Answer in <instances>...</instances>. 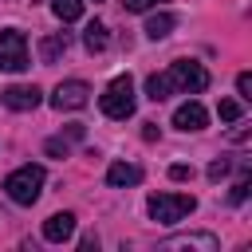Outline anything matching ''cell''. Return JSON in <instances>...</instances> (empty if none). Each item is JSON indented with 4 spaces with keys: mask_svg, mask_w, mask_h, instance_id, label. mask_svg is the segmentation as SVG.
Wrapping results in <instances>:
<instances>
[{
    "mask_svg": "<svg viewBox=\"0 0 252 252\" xmlns=\"http://www.w3.org/2000/svg\"><path fill=\"white\" fill-rule=\"evenodd\" d=\"M43 181H47V173H43V165H20V169H12L8 177H4V193L16 201V205H35L39 201V193H43Z\"/></svg>",
    "mask_w": 252,
    "mask_h": 252,
    "instance_id": "1",
    "label": "cell"
},
{
    "mask_svg": "<svg viewBox=\"0 0 252 252\" xmlns=\"http://www.w3.org/2000/svg\"><path fill=\"white\" fill-rule=\"evenodd\" d=\"M98 106H102L106 118H130L134 114V79L130 75L110 79L106 91H102V98H98Z\"/></svg>",
    "mask_w": 252,
    "mask_h": 252,
    "instance_id": "2",
    "label": "cell"
},
{
    "mask_svg": "<svg viewBox=\"0 0 252 252\" xmlns=\"http://www.w3.org/2000/svg\"><path fill=\"white\" fill-rule=\"evenodd\" d=\"M146 205H150V217L158 224H173V220H181L197 209V197H189V193H150Z\"/></svg>",
    "mask_w": 252,
    "mask_h": 252,
    "instance_id": "3",
    "label": "cell"
},
{
    "mask_svg": "<svg viewBox=\"0 0 252 252\" xmlns=\"http://www.w3.org/2000/svg\"><path fill=\"white\" fill-rule=\"evenodd\" d=\"M165 79H169V87H173V91H181V94H201V91L209 87V71H205L201 63H189V59L169 63Z\"/></svg>",
    "mask_w": 252,
    "mask_h": 252,
    "instance_id": "4",
    "label": "cell"
},
{
    "mask_svg": "<svg viewBox=\"0 0 252 252\" xmlns=\"http://www.w3.org/2000/svg\"><path fill=\"white\" fill-rule=\"evenodd\" d=\"M0 71H28V39L24 32L16 28H4L0 32Z\"/></svg>",
    "mask_w": 252,
    "mask_h": 252,
    "instance_id": "5",
    "label": "cell"
},
{
    "mask_svg": "<svg viewBox=\"0 0 252 252\" xmlns=\"http://www.w3.org/2000/svg\"><path fill=\"white\" fill-rule=\"evenodd\" d=\"M87 102H91V87H87L83 79H67V83H59L55 94H51V106H55V110H79V106H87Z\"/></svg>",
    "mask_w": 252,
    "mask_h": 252,
    "instance_id": "6",
    "label": "cell"
},
{
    "mask_svg": "<svg viewBox=\"0 0 252 252\" xmlns=\"http://www.w3.org/2000/svg\"><path fill=\"white\" fill-rule=\"evenodd\" d=\"M0 102L8 106V110H35L39 106V87L32 83H12V87H4L0 91Z\"/></svg>",
    "mask_w": 252,
    "mask_h": 252,
    "instance_id": "7",
    "label": "cell"
},
{
    "mask_svg": "<svg viewBox=\"0 0 252 252\" xmlns=\"http://www.w3.org/2000/svg\"><path fill=\"white\" fill-rule=\"evenodd\" d=\"M161 252H181V248H197V252H217V236L213 232H185V236H165L158 244Z\"/></svg>",
    "mask_w": 252,
    "mask_h": 252,
    "instance_id": "8",
    "label": "cell"
},
{
    "mask_svg": "<svg viewBox=\"0 0 252 252\" xmlns=\"http://www.w3.org/2000/svg\"><path fill=\"white\" fill-rule=\"evenodd\" d=\"M205 122H209V110H205L197 98H189V102H181V106L173 110V126H177V130H205Z\"/></svg>",
    "mask_w": 252,
    "mask_h": 252,
    "instance_id": "9",
    "label": "cell"
},
{
    "mask_svg": "<svg viewBox=\"0 0 252 252\" xmlns=\"http://www.w3.org/2000/svg\"><path fill=\"white\" fill-rule=\"evenodd\" d=\"M71 232H75V217H71V213H51V217L43 220V240H51V244L71 240Z\"/></svg>",
    "mask_w": 252,
    "mask_h": 252,
    "instance_id": "10",
    "label": "cell"
},
{
    "mask_svg": "<svg viewBox=\"0 0 252 252\" xmlns=\"http://www.w3.org/2000/svg\"><path fill=\"white\" fill-rule=\"evenodd\" d=\"M67 47H71V35H67V32L43 35V39H39V59H43V63H55L59 55H67Z\"/></svg>",
    "mask_w": 252,
    "mask_h": 252,
    "instance_id": "11",
    "label": "cell"
},
{
    "mask_svg": "<svg viewBox=\"0 0 252 252\" xmlns=\"http://www.w3.org/2000/svg\"><path fill=\"white\" fill-rule=\"evenodd\" d=\"M138 181H142V169L130 165V161H114V165L106 169V185H114V189H122V185H138Z\"/></svg>",
    "mask_w": 252,
    "mask_h": 252,
    "instance_id": "12",
    "label": "cell"
},
{
    "mask_svg": "<svg viewBox=\"0 0 252 252\" xmlns=\"http://www.w3.org/2000/svg\"><path fill=\"white\" fill-rule=\"evenodd\" d=\"M173 24H177V20H173L169 12H154V16L146 20V35H150V39H165V35L173 32Z\"/></svg>",
    "mask_w": 252,
    "mask_h": 252,
    "instance_id": "13",
    "label": "cell"
},
{
    "mask_svg": "<svg viewBox=\"0 0 252 252\" xmlns=\"http://www.w3.org/2000/svg\"><path fill=\"white\" fill-rule=\"evenodd\" d=\"M83 43H87V51H102V47H106V28H102L98 20H91L87 32H83Z\"/></svg>",
    "mask_w": 252,
    "mask_h": 252,
    "instance_id": "14",
    "label": "cell"
},
{
    "mask_svg": "<svg viewBox=\"0 0 252 252\" xmlns=\"http://www.w3.org/2000/svg\"><path fill=\"white\" fill-rule=\"evenodd\" d=\"M51 12H55L63 24H71V20L83 16V0H51Z\"/></svg>",
    "mask_w": 252,
    "mask_h": 252,
    "instance_id": "15",
    "label": "cell"
},
{
    "mask_svg": "<svg viewBox=\"0 0 252 252\" xmlns=\"http://www.w3.org/2000/svg\"><path fill=\"white\" fill-rule=\"evenodd\" d=\"M146 94H150L154 102H161V98H169V94H173V87H169V79H165V75H150V79H146Z\"/></svg>",
    "mask_w": 252,
    "mask_h": 252,
    "instance_id": "16",
    "label": "cell"
},
{
    "mask_svg": "<svg viewBox=\"0 0 252 252\" xmlns=\"http://www.w3.org/2000/svg\"><path fill=\"white\" fill-rule=\"evenodd\" d=\"M217 114H220V122H240V102L236 98H220V106H217Z\"/></svg>",
    "mask_w": 252,
    "mask_h": 252,
    "instance_id": "17",
    "label": "cell"
},
{
    "mask_svg": "<svg viewBox=\"0 0 252 252\" xmlns=\"http://www.w3.org/2000/svg\"><path fill=\"white\" fill-rule=\"evenodd\" d=\"M236 91H240V98H244V102H252V75H248V71H240V75H236Z\"/></svg>",
    "mask_w": 252,
    "mask_h": 252,
    "instance_id": "18",
    "label": "cell"
},
{
    "mask_svg": "<svg viewBox=\"0 0 252 252\" xmlns=\"http://www.w3.org/2000/svg\"><path fill=\"white\" fill-rule=\"evenodd\" d=\"M228 169H232V161H224V158H217V161L209 165V181H220V177H228Z\"/></svg>",
    "mask_w": 252,
    "mask_h": 252,
    "instance_id": "19",
    "label": "cell"
},
{
    "mask_svg": "<svg viewBox=\"0 0 252 252\" xmlns=\"http://www.w3.org/2000/svg\"><path fill=\"white\" fill-rule=\"evenodd\" d=\"M169 177H173V181H193V165L177 161V165H169Z\"/></svg>",
    "mask_w": 252,
    "mask_h": 252,
    "instance_id": "20",
    "label": "cell"
},
{
    "mask_svg": "<svg viewBox=\"0 0 252 252\" xmlns=\"http://www.w3.org/2000/svg\"><path fill=\"white\" fill-rule=\"evenodd\" d=\"M126 4V12H150L154 4H165V0H122Z\"/></svg>",
    "mask_w": 252,
    "mask_h": 252,
    "instance_id": "21",
    "label": "cell"
},
{
    "mask_svg": "<svg viewBox=\"0 0 252 252\" xmlns=\"http://www.w3.org/2000/svg\"><path fill=\"white\" fill-rule=\"evenodd\" d=\"M47 154H51V158H67V142H63V138H51V142H47Z\"/></svg>",
    "mask_w": 252,
    "mask_h": 252,
    "instance_id": "22",
    "label": "cell"
},
{
    "mask_svg": "<svg viewBox=\"0 0 252 252\" xmlns=\"http://www.w3.org/2000/svg\"><path fill=\"white\" fill-rule=\"evenodd\" d=\"M248 197V177H240L236 185H232V201H244Z\"/></svg>",
    "mask_w": 252,
    "mask_h": 252,
    "instance_id": "23",
    "label": "cell"
},
{
    "mask_svg": "<svg viewBox=\"0 0 252 252\" xmlns=\"http://www.w3.org/2000/svg\"><path fill=\"white\" fill-rule=\"evenodd\" d=\"M142 138H146V142H154V138H158V126H154V122H146V130H142Z\"/></svg>",
    "mask_w": 252,
    "mask_h": 252,
    "instance_id": "24",
    "label": "cell"
}]
</instances>
